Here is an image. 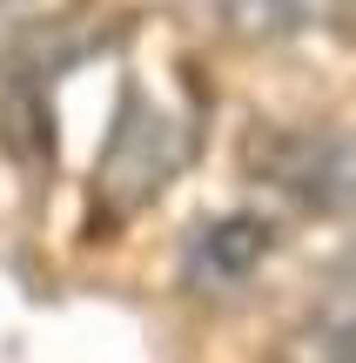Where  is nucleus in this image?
I'll use <instances>...</instances> for the list:
<instances>
[{
	"label": "nucleus",
	"mask_w": 356,
	"mask_h": 363,
	"mask_svg": "<svg viewBox=\"0 0 356 363\" xmlns=\"http://www.w3.org/2000/svg\"><path fill=\"white\" fill-rule=\"evenodd\" d=\"M249 162L282 202L309 216L356 208V128H276Z\"/></svg>",
	"instance_id": "obj_1"
},
{
	"label": "nucleus",
	"mask_w": 356,
	"mask_h": 363,
	"mask_svg": "<svg viewBox=\"0 0 356 363\" xmlns=\"http://www.w3.org/2000/svg\"><path fill=\"white\" fill-rule=\"evenodd\" d=\"M175 162H182V135H175V121L161 115V108L134 101L128 115H121V128H115L108 162H101V189L115 195L121 208H134V202H148V195L168 182Z\"/></svg>",
	"instance_id": "obj_2"
},
{
	"label": "nucleus",
	"mask_w": 356,
	"mask_h": 363,
	"mask_svg": "<svg viewBox=\"0 0 356 363\" xmlns=\"http://www.w3.org/2000/svg\"><path fill=\"white\" fill-rule=\"evenodd\" d=\"M269 249H276L269 222H255V216H215L209 229L188 242V276H195L202 289H242L269 262Z\"/></svg>",
	"instance_id": "obj_3"
},
{
	"label": "nucleus",
	"mask_w": 356,
	"mask_h": 363,
	"mask_svg": "<svg viewBox=\"0 0 356 363\" xmlns=\"http://www.w3.org/2000/svg\"><path fill=\"white\" fill-rule=\"evenodd\" d=\"M276 363H356V310L316 303L309 323H296L289 337H282Z\"/></svg>",
	"instance_id": "obj_4"
},
{
	"label": "nucleus",
	"mask_w": 356,
	"mask_h": 363,
	"mask_svg": "<svg viewBox=\"0 0 356 363\" xmlns=\"http://www.w3.org/2000/svg\"><path fill=\"white\" fill-rule=\"evenodd\" d=\"M215 7L249 34H289V27H303L316 13V0H215Z\"/></svg>",
	"instance_id": "obj_5"
},
{
	"label": "nucleus",
	"mask_w": 356,
	"mask_h": 363,
	"mask_svg": "<svg viewBox=\"0 0 356 363\" xmlns=\"http://www.w3.org/2000/svg\"><path fill=\"white\" fill-rule=\"evenodd\" d=\"M323 303H343V310H356V249L343 256V269L330 276V296H323Z\"/></svg>",
	"instance_id": "obj_6"
},
{
	"label": "nucleus",
	"mask_w": 356,
	"mask_h": 363,
	"mask_svg": "<svg viewBox=\"0 0 356 363\" xmlns=\"http://www.w3.org/2000/svg\"><path fill=\"white\" fill-rule=\"evenodd\" d=\"M27 7H34V0H0V27H13V21H21Z\"/></svg>",
	"instance_id": "obj_7"
}]
</instances>
